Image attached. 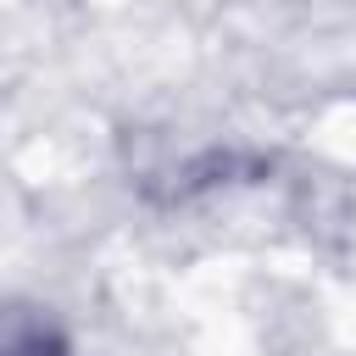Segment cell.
Masks as SVG:
<instances>
[{
	"label": "cell",
	"instance_id": "6da1fadb",
	"mask_svg": "<svg viewBox=\"0 0 356 356\" xmlns=\"http://www.w3.org/2000/svg\"><path fill=\"white\" fill-rule=\"evenodd\" d=\"M0 356H72L67 339L28 312H0Z\"/></svg>",
	"mask_w": 356,
	"mask_h": 356
}]
</instances>
